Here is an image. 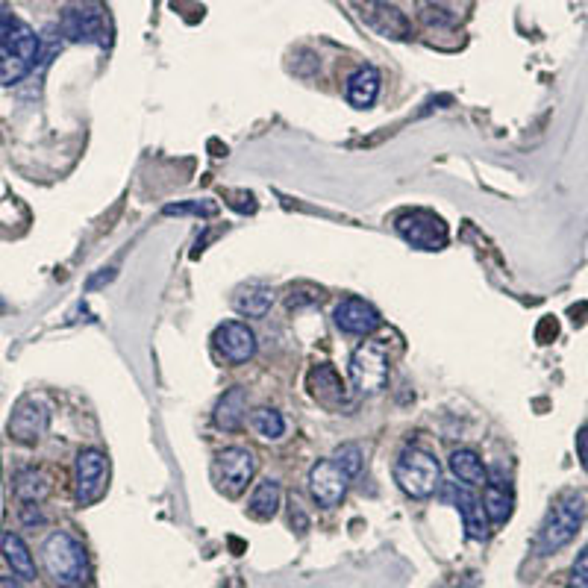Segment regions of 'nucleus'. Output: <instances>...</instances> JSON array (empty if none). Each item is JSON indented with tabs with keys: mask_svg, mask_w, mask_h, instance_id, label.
I'll list each match as a JSON object with an SVG mask.
<instances>
[{
	"mask_svg": "<svg viewBox=\"0 0 588 588\" xmlns=\"http://www.w3.org/2000/svg\"><path fill=\"white\" fill-rule=\"evenodd\" d=\"M39 53H42L39 36L30 30V24L15 18L9 33H6V39H3V45H0V86L21 83L33 71Z\"/></svg>",
	"mask_w": 588,
	"mask_h": 588,
	"instance_id": "7ed1b4c3",
	"label": "nucleus"
},
{
	"mask_svg": "<svg viewBox=\"0 0 588 588\" xmlns=\"http://www.w3.org/2000/svg\"><path fill=\"white\" fill-rule=\"evenodd\" d=\"M250 427L262 436V439L268 441H277L283 439V433H286V418L277 412V409H256L253 415H250Z\"/></svg>",
	"mask_w": 588,
	"mask_h": 588,
	"instance_id": "393cba45",
	"label": "nucleus"
},
{
	"mask_svg": "<svg viewBox=\"0 0 588 588\" xmlns=\"http://www.w3.org/2000/svg\"><path fill=\"white\" fill-rule=\"evenodd\" d=\"M50 415L39 400H21L9 418V439L18 444H36L48 433Z\"/></svg>",
	"mask_w": 588,
	"mask_h": 588,
	"instance_id": "4468645a",
	"label": "nucleus"
},
{
	"mask_svg": "<svg viewBox=\"0 0 588 588\" xmlns=\"http://www.w3.org/2000/svg\"><path fill=\"white\" fill-rule=\"evenodd\" d=\"M447 465H450L453 480L462 483V486H471L474 489V486H486L489 483V471H486L483 459L474 450H468V447L453 450L450 459H447Z\"/></svg>",
	"mask_w": 588,
	"mask_h": 588,
	"instance_id": "f3484780",
	"label": "nucleus"
},
{
	"mask_svg": "<svg viewBox=\"0 0 588 588\" xmlns=\"http://www.w3.org/2000/svg\"><path fill=\"white\" fill-rule=\"evenodd\" d=\"M309 389L324 406H342V403H347V386L339 377V371L330 368V365H318V368L309 371Z\"/></svg>",
	"mask_w": 588,
	"mask_h": 588,
	"instance_id": "a211bd4d",
	"label": "nucleus"
},
{
	"mask_svg": "<svg viewBox=\"0 0 588 588\" xmlns=\"http://www.w3.org/2000/svg\"><path fill=\"white\" fill-rule=\"evenodd\" d=\"M0 588H24V580H18L15 574L12 577H0Z\"/></svg>",
	"mask_w": 588,
	"mask_h": 588,
	"instance_id": "72a5a7b5",
	"label": "nucleus"
},
{
	"mask_svg": "<svg viewBox=\"0 0 588 588\" xmlns=\"http://www.w3.org/2000/svg\"><path fill=\"white\" fill-rule=\"evenodd\" d=\"M271 303H274V294H271V289H265V286H245V289H239V294L233 297L236 312L245 315V318H265L268 309H271Z\"/></svg>",
	"mask_w": 588,
	"mask_h": 588,
	"instance_id": "5701e85b",
	"label": "nucleus"
},
{
	"mask_svg": "<svg viewBox=\"0 0 588 588\" xmlns=\"http://www.w3.org/2000/svg\"><path fill=\"white\" fill-rule=\"evenodd\" d=\"M389 344L383 339L359 344L350 356V383L359 394H377L389 383Z\"/></svg>",
	"mask_w": 588,
	"mask_h": 588,
	"instance_id": "39448f33",
	"label": "nucleus"
},
{
	"mask_svg": "<svg viewBox=\"0 0 588 588\" xmlns=\"http://www.w3.org/2000/svg\"><path fill=\"white\" fill-rule=\"evenodd\" d=\"M333 321H336V327L342 333H347V336H371L383 324L380 312L368 300H362V297H347V300H342L336 306V312H333Z\"/></svg>",
	"mask_w": 588,
	"mask_h": 588,
	"instance_id": "ddd939ff",
	"label": "nucleus"
},
{
	"mask_svg": "<svg viewBox=\"0 0 588 588\" xmlns=\"http://www.w3.org/2000/svg\"><path fill=\"white\" fill-rule=\"evenodd\" d=\"M483 509H486V518H489L491 527H503L512 518L515 494H512V486L500 474H489V483L483 486Z\"/></svg>",
	"mask_w": 588,
	"mask_h": 588,
	"instance_id": "2eb2a0df",
	"label": "nucleus"
},
{
	"mask_svg": "<svg viewBox=\"0 0 588 588\" xmlns=\"http://www.w3.org/2000/svg\"><path fill=\"white\" fill-rule=\"evenodd\" d=\"M62 36L80 45H109V18L95 0H71L62 12Z\"/></svg>",
	"mask_w": 588,
	"mask_h": 588,
	"instance_id": "423d86ee",
	"label": "nucleus"
},
{
	"mask_svg": "<svg viewBox=\"0 0 588 588\" xmlns=\"http://www.w3.org/2000/svg\"><path fill=\"white\" fill-rule=\"evenodd\" d=\"M333 459L342 465L350 477H356V474L362 471V447H359V444H342V447L333 453Z\"/></svg>",
	"mask_w": 588,
	"mask_h": 588,
	"instance_id": "bb28decb",
	"label": "nucleus"
},
{
	"mask_svg": "<svg viewBox=\"0 0 588 588\" xmlns=\"http://www.w3.org/2000/svg\"><path fill=\"white\" fill-rule=\"evenodd\" d=\"M280 503H283V489H280V483L277 480H262L253 494H250V500H247V515L250 518H256V521H271L277 512H280Z\"/></svg>",
	"mask_w": 588,
	"mask_h": 588,
	"instance_id": "4be33fe9",
	"label": "nucleus"
},
{
	"mask_svg": "<svg viewBox=\"0 0 588 588\" xmlns=\"http://www.w3.org/2000/svg\"><path fill=\"white\" fill-rule=\"evenodd\" d=\"M394 227L409 245L418 247V250H441L447 245V224L436 212H427V209L403 212Z\"/></svg>",
	"mask_w": 588,
	"mask_h": 588,
	"instance_id": "1a4fd4ad",
	"label": "nucleus"
},
{
	"mask_svg": "<svg viewBox=\"0 0 588 588\" xmlns=\"http://www.w3.org/2000/svg\"><path fill=\"white\" fill-rule=\"evenodd\" d=\"M115 280V268H103L98 277H92L89 280V289H98V286H103V283H112Z\"/></svg>",
	"mask_w": 588,
	"mask_h": 588,
	"instance_id": "473e14b6",
	"label": "nucleus"
},
{
	"mask_svg": "<svg viewBox=\"0 0 588 588\" xmlns=\"http://www.w3.org/2000/svg\"><path fill=\"white\" fill-rule=\"evenodd\" d=\"M394 483L400 486L403 494L415 500L433 497L441 486V468L436 456H430L421 447H406L400 459L394 462Z\"/></svg>",
	"mask_w": 588,
	"mask_h": 588,
	"instance_id": "20e7f679",
	"label": "nucleus"
},
{
	"mask_svg": "<svg viewBox=\"0 0 588 588\" xmlns=\"http://www.w3.org/2000/svg\"><path fill=\"white\" fill-rule=\"evenodd\" d=\"M42 562L48 577L59 588H80L89 577V553L83 541H77L65 530H56L45 539Z\"/></svg>",
	"mask_w": 588,
	"mask_h": 588,
	"instance_id": "f257e3e1",
	"label": "nucleus"
},
{
	"mask_svg": "<svg viewBox=\"0 0 588 588\" xmlns=\"http://www.w3.org/2000/svg\"><path fill=\"white\" fill-rule=\"evenodd\" d=\"M568 588H588V547L580 550V556H577V562L571 568V583H568Z\"/></svg>",
	"mask_w": 588,
	"mask_h": 588,
	"instance_id": "cd10ccee",
	"label": "nucleus"
},
{
	"mask_svg": "<svg viewBox=\"0 0 588 588\" xmlns=\"http://www.w3.org/2000/svg\"><path fill=\"white\" fill-rule=\"evenodd\" d=\"M12 21H15V15H12L9 6L0 0V45H3V39H6V33H9V27H12Z\"/></svg>",
	"mask_w": 588,
	"mask_h": 588,
	"instance_id": "7c9ffc66",
	"label": "nucleus"
},
{
	"mask_svg": "<svg viewBox=\"0 0 588 588\" xmlns=\"http://www.w3.org/2000/svg\"><path fill=\"white\" fill-rule=\"evenodd\" d=\"M583 515H586L583 494H577V491L562 494V497L550 506L547 518H544V524H541L539 539H536L539 556H553L556 550H562L565 544H571L574 536L580 533Z\"/></svg>",
	"mask_w": 588,
	"mask_h": 588,
	"instance_id": "f03ea898",
	"label": "nucleus"
},
{
	"mask_svg": "<svg viewBox=\"0 0 588 588\" xmlns=\"http://www.w3.org/2000/svg\"><path fill=\"white\" fill-rule=\"evenodd\" d=\"M441 500L453 503L465 521V533L468 539L474 541H486L489 539V518H486V509H483V500L471 491V486H462V483H441L439 486Z\"/></svg>",
	"mask_w": 588,
	"mask_h": 588,
	"instance_id": "9b49d317",
	"label": "nucleus"
},
{
	"mask_svg": "<svg viewBox=\"0 0 588 588\" xmlns=\"http://www.w3.org/2000/svg\"><path fill=\"white\" fill-rule=\"evenodd\" d=\"M212 344H215L218 356L230 365H245L247 359L256 356V333L242 321H224L215 330Z\"/></svg>",
	"mask_w": 588,
	"mask_h": 588,
	"instance_id": "f8f14e48",
	"label": "nucleus"
},
{
	"mask_svg": "<svg viewBox=\"0 0 588 588\" xmlns=\"http://www.w3.org/2000/svg\"><path fill=\"white\" fill-rule=\"evenodd\" d=\"M0 553L6 559V565L12 568V574L24 583H33L36 580V562H33V553L30 547L24 544V539L18 533H6L0 539Z\"/></svg>",
	"mask_w": 588,
	"mask_h": 588,
	"instance_id": "aec40b11",
	"label": "nucleus"
},
{
	"mask_svg": "<svg viewBox=\"0 0 588 588\" xmlns=\"http://www.w3.org/2000/svg\"><path fill=\"white\" fill-rule=\"evenodd\" d=\"M109 486V459L98 447H86L74 459V497L77 506H95Z\"/></svg>",
	"mask_w": 588,
	"mask_h": 588,
	"instance_id": "0eeeda50",
	"label": "nucleus"
},
{
	"mask_svg": "<svg viewBox=\"0 0 588 588\" xmlns=\"http://www.w3.org/2000/svg\"><path fill=\"white\" fill-rule=\"evenodd\" d=\"M556 333H559V327H556V321H553V318H544V321H541V327H539V333H536V336H539V342L541 344H547V342H553V339H556Z\"/></svg>",
	"mask_w": 588,
	"mask_h": 588,
	"instance_id": "c756f323",
	"label": "nucleus"
},
{
	"mask_svg": "<svg viewBox=\"0 0 588 588\" xmlns=\"http://www.w3.org/2000/svg\"><path fill=\"white\" fill-rule=\"evenodd\" d=\"M362 15H365V21H368L377 33H383V36H389V39H406V36H409V21H406V15H403L397 6H389V3H383V0H368Z\"/></svg>",
	"mask_w": 588,
	"mask_h": 588,
	"instance_id": "dca6fc26",
	"label": "nucleus"
},
{
	"mask_svg": "<svg viewBox=\"0 0 588 588\" xmlns=\"http://www.w3.org/2000/svg\"><path fill=\"white\" fill-rule=\"evenodd\" d=\"M577 456H580V465L588 471V427L577 433Z\"/></svg>",
	"mask_w": 588,
	"mask_h": 588,
	"instance_id": "2f4dec72",
	"label": "nucleus"
},
{
	"mask_svg": "<svg viewBox=\"0 0 588 588\" xmlns=\"http://www.w3.org/2000/svg\"><path fill=\"white\" fill-rule=\"evenodd\" d=\"M247 418V392L242 386H233L230 392H224V397L215 406V424L224 433H236L242 430Z\"/></svg>",
	"mask_w": 588,
	"mask_h": 588,
	"instance_id": "412c9836",
	"label": "nucleus"
},
{
	"mask_svg": "<svg viewBox=\"0 0 588 588\" xmlns=\"http://www.w3.org/2000/svg\"><path fill=\"white\" fill-rule=\"evenodd\" d=\"M350 480H353V477L344 471L333 456H330V459H321V462H315L312 471H309V494H312V500H315L318 506L333 509V506H339L344 500V494L350 489Z\"/></svg>",
	"mask_w": 588,
	"mask_h": 588,
	"instance_id": "9d476101",
	"label": "nucleus"
},
{
	"mask_svg": "<svg viewBox=\"0 0 588 588\" xmlns=\"http://www.w3.org/2000/svg\"><path fill=\"white\" fill-rule=\"evenodd\" d=\"M259 462L253 456V450L247 447H227L218 453L215 465H212V480L218 491H224L227 497H239L247 489V483L253 480Z\"/></svg>",
	"mask_w": 588,
	"mask_h": 588,
	"instance_id": "6e6552de",
	"label": "nucleus"
},
{
	"mask_svg": "<svg viewBox=\"0 0 588 588\" xmlns=\"http://www.w3.org/2000/svg\"><path fill=\"white\" fill-rule=\"evenodd\" d=\"M380 71L374 65L359 68L350 80H347V103L353 109H371L374 100L380 98Z\"/></svg>",
	"mask_w": 588,
	"mask_h": 588,
	"instance_id": "6ab92c4d",
	"label": "nucleus"
},
{
	"mask_svg": "<svg viewBox=\"0 0 588 588\" xmlns=\"http://www.w3.org/2000/svg\"><path fill=\"white\" fill-rule=\"evenodd\" d=\"M162 212L165 215H203V218H209L218 212V206L212 200H189V203H168Z\"/></svg>",
	"mask_w": 588,
	"mask_h": 588,
	"instance_id": "a878e982",
	"label": "nucleus"
},
{
	"mask_svg": "<svg viewBox=\"0 0 588 588\" xmlns=\"http://www.w3.org/2000/svg\"><path fill=\"white\" fill-rule=\"evenodd\" d=\"M15 494L21 503H42L50 494V480L39 468H27L15 477Z\"/></svg>",
	"mask_w": 588,
	"mask_h": 588,
	"instance_id": "b1692460",
	"label": "nucleus"
},
{
	"mask_svg": "<svg viewBox=\"0 0 588 588\" xmlns=\"http://www.w3.org/2000/svg\"><path fill=\"white\" fill-rule=\"evenodd\" d=\"M21 521H24V524H42L45 515H42L39 503H24V506H21Z\"/></svg>",
	"mask_w": 588,
	"mask_h": 588,
	"instance_id": "c85d7f7f",
	"label": "nucleus"
}]
</instances>
